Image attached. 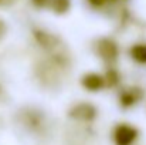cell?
Segmentation results:
<instances>
[{"mask_svg": "<svg viewBox=\"0 0 146 145\" xmlns=\"http://www.w3.org/2000/svg\"><path fill=\"white\" fill-rule=\"evenodd\" d=\"M6 30H7V27H6V23L0 19V39L6 34Z\"/></svg>", "mask_w": 146, "mask_h": 145, "instance_id": "11", "label": "cell"}, {"mask_svg": "<svg viewBox=\"0 0 146 145\" xmlns=\"http://www.w3.org/2000/svg\"><path fill=\"white\" fill-rule=\"evenodd\" d=\"M139 137V131L129 124H118L112 131V141L115 145H133Z\"/></svg>", "mask_w": 146, "mask_h": 145, "instance_id": "3", "label": "cell"}, {"mask_svg": "<svg viewBox=\"0 0 146 145\" xmlns=\"http://www.w3.org/2000/svg\"><path fill=\"white\" fill-rule=\"evenodd\" d=\"M131 57L139 64H146V44H135L131 48Z\"/></svg>", "mask_w": 146, "mask_h": 145, "instance_id": "8", "label": "cell"}, {"mask_svg": "<svg viewBox=\"0 0 146 145\" xmlns=\"http://www.w3.org/2000/svg\"><path fill=\"white\" fill-rule=\"evenodd\" d=\"M143 97V91L141 88H136V87H132V88H126L121 93L119 96V101H121V105L125 107V108H129L132 105H135L136 102H139V100Z\"/></svg>", "mask_w": 146, "mask_h": 145, "instance_id": "7", "label": "cell"}, {"mask_svg": "<svg viewBox=\"0 0 146 145\" xmlns=\"http://www.w3.org/2000/svg\"><path fill=\"white\" fill-rule=\"evenodd\" d=\"M68 115L80 122H92L98 115V110L95 105L90 102H78L72 105L68 111Z\"/></svg>", "mask_w": 146, "mask_h": 145, "instance_id": "4", "label": "cell"}, {"mask_svg": "<svg viewBox=\"0 0 146 145\" xmlns=\"http://www.w3.org/2000/svg\"><path fill=\"white\" fill-rule=\"evenodd\" d=\"M4 1H6V0H0V4H1V3H4Z\"/></svg>", "mask_w": 146, "mask_h": 145, "instance_id": "14", "label": "cell"}, {"mask_svg": "<svg viewBox=\"0 0 146 145\" xmlns=\"http://www.w3.org/2000/svg\"><path fill=\"white\" fill-rule=\"evenodd\" d=\"M81 84H82V87H84L85 90L97 93V91L104 88V86H105V78H104V76L97 74V73H88V74H85V76L82 77Z\"/></svg>", "mask_w": 146, "mask_h": 145, "instance_id": "6", "label": "cell"}, {"mask_svg": "<svg viewBox=\"0 0 146 145\" xmlns=\"http://www.w3.org/2000/svg\"><path fill=\"white\" fill-rule=\"evenodd\" d=\"M70 7V0H54L52 9L55 13H65Z\"/></svg>", "mask_w": 146, "mask_h": 145, "instance_id": "10", "label": "cell"}, {"mask_svg": "<svg viewBox=\"0 0 146 145\" xmlns=\"http://www.w3.org/2000/svg\"><path fill=\"white\" fill-rule=\"evenodd\" d=\"M33 1H34V4L38 6V7H43V6H46V4L48 3V0H33Z\"/></svg>", "mask_w": 146, "mask_h": 145, "instance_id": "12", "label": "cell"}, {"mask_svg": "<svg viewBox=\"0 0 146 145\" xmlns=\"http://www.w3.org/2000/svg\"><path fill=\"white\" fill-rule=\"evenodd\" d=\"M34 40L48 55L50 63H52L61 70L68 68L70 65L68 50L57 36L51 34L48 31H44V30H34Z\"/></svg>", "mask_w": 146, "mask_h": 145, "instance_id": "1", "label": "cell"}, {"mask_svg": "<svg viewBox=\"0 0 146 145\" xmlns=\"http://www.w3.org/2000/svg\"><path fill=\"white\" fill-rule=\"evenodd\" d=\"M97 53L105 63L111 64V63L116 61L119 50H118V46H116V43L113 40H111V39H101V40H98L97 43Z\"/></svg>", "mask_w": 146, "mask_h": 145, "instance_id": "5", "label": "cell"}, {"mask_svg": "<svg viewBox=\"0 0 146 145\" xmlns=\"http://www.w3.org/2000/svg\"><path fill=\"white\" fill-rule=\"evenodd\" d=\"M19 122L30 132L41 134L46 128V115L33 107L24 108L19 112Z\"/></svg>", "mask_w": 146, "mask_h": 145, "instance_id": "2", "label": "cell"}, {"mask_svg": "<svg viewBox=\"0 0 146 145\" xmlns=\"http://www.w3.org/2000/svg\"><path fill=\"white\" fill-rule=\"evenodd\" d=\"M104 78H105V84H108L109 87H115L119 83V74L116 70H109Z\"/></svg>", "mask_w": 146, "mask_h": 145, "instance_id": "9", "label": "cell"}, {"mask_svg": "<svg viewBox=\"0 0 146 145\" xmlns=\"http://www.w3.org/2000/svg\"><path fill=\"white\" fill-rule=\"evenodd\" d=\"M91 3H94V4H97V6H99V4L102 3V0H91Z\"/></svg>", "mask_w": 146, "mask_h": 145, "instance_id": "13", "label": "cell"}]
</instances>
